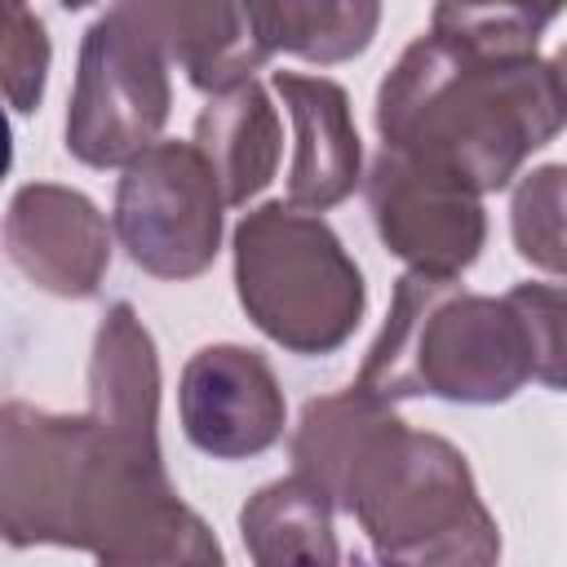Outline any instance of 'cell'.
Segmentation results:
<instances>
[{"label":"cell","instance_id":"1","mask_svg":"<svg viewBox=\"0 0 567 567\" xmlns=\"http://www.w3.org/2000/svg\"><path fill=\"white\" fill-rule=\"evenodd\" d=\"M177 501L159 452V350L128 301L106 306L89 354V408L0 412V532L13 549L106 554Z\"/></svg>","mask_w":567,"mask_h":567},{"label":"cell","instance_id":"2","mask_svg":"<svg viewBox=\"0 0 567 567\" xmlns=\"http://www.w3.org/2000/svg\"><path fill=\"white\" fill-rule=\"evenodd\" d=\"M563 128L567 89L554 62L447 31L416 35L377 89L381 146L434 164L478 195L505 190Z\"/></svg>","mask_w":567,"mask_h":567},{"label":"cell","instance_id":"3","mask_svg":"<svg viewBox=\"0 0 567 567\" xmlns=\"http://www.w3.org/2000/svg\"><path fill=\"white\" fill-rule=\"evenodd\" d=\"M527 381V337L505 297L412 270L394 279L385 323L354 377L359 390L385 403H505Z\"/></svg>","mask_w":567,"mask_h":567},{"label":"cell","instance_id":"4","mask_svg":"<svg viewBox=\"0 0 567 567\" xmlns=\"http://www.w3.org/2000/svg\"><path fill=\"white\" fill-rule=\"evenodd\" d=\"M337 509L354 514L377 567H496L501 527L456 443L390 416L350 465Z\"/></svg>","mask_w":567,"mask_h":567},{"label":"cell","instance_id":"5","mask_svg":"<svg viewBox=\"0 0 567 567\" xmlns=\"http://www.w3.org/2000/svg\"><path fill=\"white\" fill-rule=\"evenodd\" d=\"M230 252L235 297L275 346L315 359L354 337L368 310V284L323 217L284 199L257 204L239 217Z\"/></svg>","mask_w":567,"mask_h":567},{"label":"cell","instance_id":"6","mask_svg":"<svg viewBox=\"0 0 567 567\" xmlns=\"http://www.w3.org/2000/svg\"><path fill=\"white\" fill-rule=\"evenodd\" d=\"M168 49L137 4L97 13L80 40L66 97V151L89 168H124L151 151L173 111Z\"/></svg>","mask_w":567,"mask_h":567},{"label":"cell","instance_id":"7","mask_svg":"<svg viewBox=\"0 0 567 567\" xmlns=\"http://www.w3.org/2000/svg\"><path fill=\"white\" fill-rule=\"evenodd\" d=\"M226 195L195 142H155L115 182L111 226L128 261L155 279H199L221 252Z\"/></svg>","mask_w":567,"mask_h":567},{"label":"cell","instance_id":"8","mask_svg":"<svg viewBox=\"0 0 567 567\" xmlns=\"http://www.w3.org/2000/svg\"><path fill=\"white\" fill-rule=\"evenodd\" d=\"M368 213L385 252L408 261L412 275L461 279L487 244V213L474 186L385 146L368 168Z\"/></svg>","mask_w":567,"mask_h":567},{"label":"cell","instance_id":"9","mask_svg":"<svg viewBox=\"0 0 567 567\" xmlns=\"http://www.w3.org/2000/svg\"><path fill=\"white\" fill-rule=\"evenodd\" d=\"M177 416L190 447L213 461H248L284 439V385L261 350L217 341L199 346L177 381Z\"/></svg>","mask_w":567,"mask_h":567},{"label":"cell","instance_id":"10","mask_svg":"<svg viewBox=\"0 0 567 567\" xmlns=\"http://www.w3.org/2000/svg\"><path fill=\"white\" fill-rule=\"evenodd\" d=\"M111 230L115 226L84 190L27 182L4 213V252L40 292L89 301L111 270Z\"/></svg>","mask_w":567,"mask_h":567},{"label":"cell","instance_id":"11","mask_svg":"<svg viewBox=\"0 0 567 567\" xmlns=\"http://www.w3.org/2000/svg\"><path fill=\"white\" fill-rule=\"evenodd\" d=\"M270 89L279 93L292 120V164L284 204L319 217L350 199L363 182V142L350 115V93L328 75L301 71H275Z\"/></svg>","mask_w":567,"mask_h":567},{"label":"cell","instance_id":"12","mask_svg":"<svg viewBox=\"0 0 567 567\" xmlns=\"http://www.w3.org/2000/svg\"><path fill=\"white\" fill-rule=\"evenodd\" d=\"M137 13L168 49V62H177L186 80L208 97L248 84L252 71L270 58V49L252 27L248 4L159 0V4H137Z\"/></svg>","mask_w":567,"mask_h":567},{"label":"cell","instance_id":"13","mask_svg":"<svg viewBox=\"0 0 567 567\" xmlns=\"http://www.w3.org/2000/svg\"><path fill=\"white\" fill-rule=\"evenodd\" d=\"M190 142L199 146V155L217 173L226 208H244L279 173L284 124H279L270 93L257 80H248V84L226 89V93L204 102V111L195 115Z\"/></svg>","mask_w":567,"mask_h":567},{"label":"cell","instance_id":"14","mask_svg":"<svg viewBox=\"0 0 567 567\" xmlns=\"http://www.w3.org/2000/svg\"><path fill=\"white\" fill-rule=\"evenodd\" d=\"M332 514L337 505L297 474L257 487L239 509V536L252 567H341Z\"/></svg>","mask_w":567,"mask_h":567},{"label":"cell","instance_id":"15","mask_svg":"<svg viewBox=\"0 0 567 567\" xmlns=\"http://www.w3.org/2000/svg\"><path fill=\"white\" fill-rule=\"evenodd\" d=\"M248 13L270 53H297L319 66L359 58L381 27V4H368V0H354V4L270 0V4H248Z\"/></svg>","mask_w":567,"mask_h":567},{"label":"cell","instance_id":"16","mask_svg":"<svg viewBox=\"0 0 567 567\" xmlns=\"http://www.w3.org/2000/svg\"><path fill=\"white\" fill-rule=\"evenodd\" d=\"M509 239L527 266L567 275V164H540L514 182Z\"/></svg>","mask_w":567,"mask_h":567},{"label":"cell","instance_id":"17","mask_svg":"<svg viewBox=\"0 0 567 567\" xmlns=\"http://www.w3.org/2000/svg\"><path fill=\"white\" fill-rule=\"evenodd\" d=\"M97 567H226V554L213 527L177 496L146 527L97 554Z\"/></svg>","mask_w":567,"mask_h":567},{"label":"cell","instance_id":"18","mask_svg":"<svg viewBox=\"0 0 567 567\" xmlns=\"http://www.w3.org/2000/svg\"><path fill=\"white\" fill-rule=\"evenodd\" d=\"M505 301L523 323L532 381L567 390V284H514Z\"/></svg>","mask_w":567,"mask_h":567},{"label":"cell","instance_id":"19","mask_svg":"<svg viewBox=\"0 0 567 567\" xmlns=\"http://www.w3.org/2000/svg\"><path fill=\"white\" fill-rule=\"evenodd\" d=\"M554 18L558 9H532V4H434L430 31H447L474 44H492V49L536 53Z\"/></svg>","mask_w":567,"mask_h":567},{"label":"cell","instance_id":"20","mask_svg":"<svg viewBox=\"0 0 567 567\" xmlns=\"http://www.w3.org/2000/svg\"><path fill=\"white\" fill-rule=\"evenodd\" d=\"M49 31L27 4H4V27H0V71H4V97L13 115H31L44 97L49 80Z\"/></svg>","mask_w":567,"mask_h":567},{"label":"cell","instance_id":"21","mask_svg":"<svg viewBox=\"0 0 567 567\" xmlns=\"http://www.w3.org/2000/svg\"><path fill=\"white\" fill-rule=\"evenodd\" d=\"M554 71H558V80H563V89H567V40H563L558 53H554Z\"/></svg>","mask_w":567,"mask_h":567}]
</instances>
